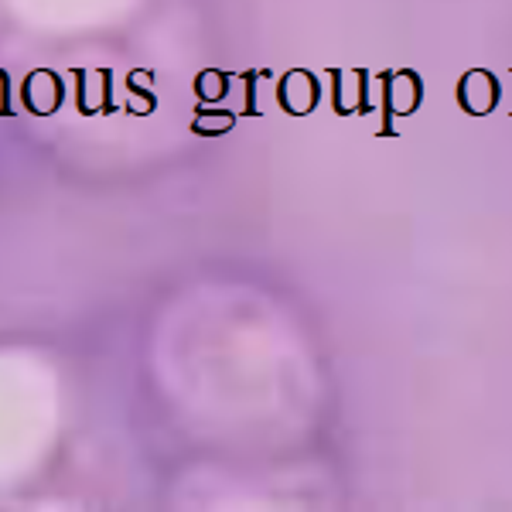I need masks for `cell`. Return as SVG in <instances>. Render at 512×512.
Masks as SVG:
<instances>
[{
	"mask_svg": "<svg viewBox=\"0 0 512 512\" xmlns=\"http://www.w3.org/2000/svg\"><path fill=\"white\" fill-rule=\"evenodd\" d=\"M65 103V79L55 69H31L21 82V106L31 117H55Z\"/></svg>",
	"mask_w": 512,
	"mask_h": 512,
	"instance_id": "obj_1",
	"label": "cell"
},
{
	"mask_svg": "<svg viewBox=\"0 0 512 512\" xmlns=\"http://www.w3.org/2000/svg\"><path fill=\"white\" fill-rule=\"evenodd\" d=\"M454 99H458L461 110L472 113V117H489L502 99L499 76L489 69H468L465 76H461L458 89H454Z\"/></svg>",
	"mask_w": 512,
	"mask_h": 512,
	"instance_id": "obj_3",
	"label": "cell"
},
{
	"mask_svg": "<svg viewBox=\"0 0 512 512\" xmlns=\"http://www.w3.org/2000/svg\"><path fill=\"white\" fill-rule=\"evenodd\" d=\"M277 103L291 117H308L321 103V82L311 69H291L277 82Z\"/></svg>",
	"mask_w": 512,
	"mask_h": 512,
	"instance_id": "obj_2",
	"label": "cell"
},
{
	"mask_svg": "<svg viewBox=\"0 0 512 512\" xmlns=\"http://www.w3.org/2000/svg\"><path fill=\"white\" fill-rule=\"evenodd\" d=\"M236 82V72H222V69H202L195 76V96H198V103H205V106H219L222 99H226L229 93H233V86Z\"/></svg>",
	"mask_w": 512,
	"mask_h": 512,
	"instance_id": "obj_6",
	"label": "cell"
},
{
	"mask_svg": "<svg viewBox=\"0 0 512 512\" xmlns=\"http://www.w3.org/2000/svg\"><path fill=\"white\" fill-rule=\"evenodd\" d=\"M127 113L130 117H151L158 110V93H154V69H130L127 72Z\"/></svg>",
	"mask_w": 512,
	"mask_h": 512,
	"instance_id": "obj_4",
	"label": "cell"
},
{
	"mask_svg": "<svg viewBox=\"0 0 512 512\" xmlns=\"http://www.w3.org/2000/svg\"><path fill=\"white\" fill-rule=\"evenodd\" d=\"M270 76H274L270 69H250V72H243V76H239V79L246 82V106L239 110V117H263L260 106H256V82L270 79Z\"/></svg>",
	"mask_w": 512,
	"mask_h": 512,
	"instance_id": "obj_7",
	"label": "cell"
},
{
	"mask_svg": "<svg viewBox=\"0 0 512 512\" xmlns=\"http://www.w3.org/2000/svg\"><path fill=\"white\" fill-rule=\"evenodd\" d=\"M355 76H359V106H355V113H373L376 106L369 103V76H373V72H369V69H355Z\"/></svg>",
	"mask_w": 512,
	"mask_h": 512,
	"instance_id": "obj_9",
	"label": "cell"
},
{
	"mask_svg": "<svg viewBox=\"0 0 512 512\" xmlns=\"http://www.w3.org/2000/svg\"><path fill=\"white\" fill-rule=\"evenodd\" d=\"M239 113L236 110H219V106H195V117H192V134L195 137H222L229 130H236Z\"/></svg>",
	"mask_w": 512,
	"mask_h": 512,
	"instance_id": "obj_5",
	"label": "cell"
},
{
	"mask_svg": "<svg viewBox=\"0 0 512 512\" xmlns=\"http://www.w3.org/2000/svg\"><path fill=\"white\" fill-rule=\"evenodd\" d=\"M0 117H18V110H14V89H11V76H7V69H0Z\"/></svg>",
	"mask_w": 512,
	"mask_h": 512,
	"instance_id": "obj_8",
	"label": "cell"
}]
</instances>
